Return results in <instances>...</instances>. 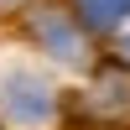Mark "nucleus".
Wrapping results in <instances>:
<instances>
[{
    "instance_id": "3",
    "label": "nucleus",
    "mask_w": 130,
    "mask_h": 130,
    "mask_svg": "<svg viewBox=\"0 0 130 130\" xmlns=\"http://www.w3.org/2000/svg\"><path fill=\"white\" fill-rule=\"evenodd\" d=\"M0 104H5L16 120L37 125V120L52 115V89L37 78V73H26V68H5L0 73Z\"/></svg>"
},
{
    "instance_id": "1",
    "label": "nucleus",
    "mask_w": 130,
    "mask_h": 130,
    "mask_svg": "<svg viewBox=\"0 0 130 130\" xmlns=\"http://www.w3.org/2000/svg\"><path fill=\"white\" fill-rule=\"evenodd\" d=\"M73 120L83 130H130V62L109 57L94 68V78L73 99Z\"/></svg>"
},
{
    "instance_id": "2",
    "label": "nucleus",
    "mask_w": 130,
    "mask_h": 130,
    "mask_svg": "<svg viewBox=\"0 0 130 130\" xmlns=\"http://www.w3.org/2000/svg\"><path fill=\"white\" fill-rule=\"evenodd\" d=\"M31 37L42 42V52H52L57 62H83V26H78V16L73 10H62V5H37L31 10Z\"/></svg>"
},
{
    "instance_id": "4",
    "label": "nucleus",
    "mask_w": 130,
    "mask_h": 130,
    "mask_svg": "<svg viewBox=\"0 0 130 130\" xmlns=\"http://www.w3.org/2000/svg\"><path fill=\"white\" fill-rule=\"evenodd\" d=\"M78 10H83V21H89L94 31H109L115 21L130 10V0H78Z\"/></svg>"
},
{
    "instance_id": "5",
    "label": "nucleus",
    "mask_w": 130,
    "mask_h": 130,
    "mask_svg": "<svg viewBox=\"0 0 130 130\" xmlns=\"http://www.w3.org/2000/svg\"><path fill=\"white\" fill-rule=\"evenodd\" d=\"M16 5H26V0H0V16H10Z\"/></svg>"
}]
</instances>
